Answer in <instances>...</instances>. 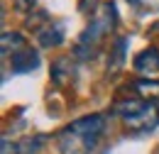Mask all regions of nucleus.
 <instances>
[{
	"instance_id": "1",
	"label": "nucleus",
	"mask_w": 159,
	"mask_h": 154,
	"mask_svg": "<svg viewBox=\"0 0 159 154\" xmlns=\"http://www.w3.org/2000/svg\"><path fill=\"white\" fill-rule=\"evenodd\" d=\"M105 135V115H86L74 120L57 137L61 154H93L98 139Z\"/></svg>"
},
{
	"instance_id": "10",
	"label": "nucleus",
	"mask_w": 159,
	"mask_h": 154,
	"mask_svg": "<svg viewBox=\"0 0 159 154\" xmlns=\"http://www.w3.org/2000/svg\"><path fill=\"white\" fill-rule=\"evenodd\" d=\"M125 44H127V39L120 37L115 42V52H113V61H108V69H113V71H118V66L122 64V59H125Z\"/></svg>"
},
{
	"instance_id": "11",
	"label": "nucleus",
	"mask_w": 159,
	"mask_h": 154,
	"mask_svg": "<svg viewBox=\"0 0 159 154\" xmlns=\"http://www.w3.org/2000/svg\"><path fill=\"white\" fill-rule=\"evenodd\" d=\"M15 7H17L20 12H30V10L34 7V0H15Z\"/></svg>"
},
{
	"instance_id": "3",
	"label": "nucleus",
	"mask_w": 159,
	"mask_h": 154,
	"mask_svg": "<svg viewBox=\"0 0 159 154\" xmlns=\"http://www.w3.org/2000/svg\"><path fill=\"white\" fill-rule=\"evenodd\" d=\"M37 66H39V54H37V49L25 47V49L15 52V54L10 57V71H12V74H32Z\"/></svg>"
},
{
	"instance_id": "6",
	"label": "nucleus",
	"mask_w": 159,
	"mask_h": 154,
	"mask_svg": "<svg viewBox=\"0 0 159 154\" xmlns=\"http://www.w3.org/2000/svg\"><path fill=\"white\" fill-rule=\"evenodd\" d=\"M37 39H39V47H44V49L59 47L64 42V27L61 25H47V27L39 29V37Z\"/></svg>"
},
{
	"instance_id": "7",
	"label": "nucleus",
	"mask_w": 159,
	"mask_h": 154,
	"mask_svg": "<svg viewBox=\"0 0 159 154\" xmlns=\"http://www.w3.org/2000/svg\"><path fill=\"white\" fill-rule=\"evenodd\" d=\"M74 66H71V59L69 57H61V59H57L54 64H52V71H49V76H52V81L57 83V86H64L69 78H71V71Z\"/></svg>"
},
{
	"instance_id": "4",
	"label": "nucleus",
	"mask_w": 159,
	"mask_h": 154,
	"mask_svg": "<svg viewBox=\"0 0 159 154\" xmlns=\"http://www.w3.org/2000/svg\"><path fill=\"white\" fill-rule=\"evenodd\" d=\"M132 66H135V71L139 74H152V71H157L159 69V49H144V52H139L135 61H132Z\"/></svg>"
},
{
	"instance_id": "2",
	"label": "nucleus",
	"mask_w": 159,
	"mask_h": 154,
	"mask_svg": "<svg viewBox=\"0 0 159 154\" xmlns=\"http://www.w3.org/2000/svg\"><path fill=\"white\" fill-rule=\"evenodd\" d=\"M113 113L122 117L130 127H142V130H152L159 122V113L149 100L142 98H125L113 105Z\"/></svg>"
},
{
	"instance_id": "8",
	"label": "nucleus",
	"mask_w": 159,
	"mask_h": 154,
	"mask_svg": "<svg viewBox=\"0 0 159 154\" xmlns=\"http://www.w3.org/2000/svg\"><path fill=\"white\" fill-rule=\"evenodd\" d=\"M44 144H47V137H44V135L27 137V139H22V142H20V147H17L20 152H17V154H39Z\"/></svg>"
},
{
	"instance_id": "9",
	"label": "nucleus",
	"mask_w": 159,
	"mask_h": 154,
	"mask_svg": "<svg viewBox=\"0 0 159 154\" xmlns=\"http://www.w3.org/2000/svg\"><path fill=\"white\" fill-rule=\"evenodd\" d=\"M132 88L144 98H159V81H154V78H139V81H135Z\"/></svg>"
},
{
	"instance_id": "5",
	"label": "nucleus",
	"mask_w": 159,
	"mask_h": 154,
	"mask_svg": "<svg viewBox=\"0 0 159 154\" xmlns=\"http://www.w3.org/2000/svg\"><path fill=\"white\" fill-rule=\"evenodd\" d=\"M0 47H2V57H12L15 52H20V49L27 47V39L22 37L20 32H10V29H5L2 37H0Z\"/></svg>"
}]
</instances>
